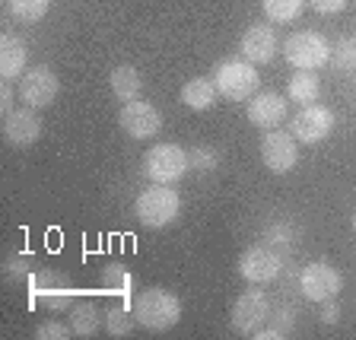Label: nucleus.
Wrapping results in <instances>:
<instances>
[{
  "instance_id": "1",
  "label": "nucleus",
  "mask_w": 356,
  "mask_h": 340,
  "mask_svg": "<svg viewBox=\"0 0 356 340\" xmlns=\"http://www.w3.org/2000/svg\"><path fill=\"white\" fill-rule=\"evenodd\" d=\"M134 321L147 331H169L181 321V299L163 286H149L134 299Z\"/></svg>"
},
{
  "instance_id": "2",
  "label": "nucleus",
  "mask_w": 356,
  "mask_h": 340,
  "mask_svg": "<svg viewBox=\"0 0 356 340\" xmlns=\"http://www.w3.org/2000/svg\"><path fill=\"white\" fill-rule=\"evenodd\" d=\"M134 213H137V220H140L143 226H149V229H163V226L178 220V213H181V197H178V191L172 185H156L153 181L149 188H143V191L137 194Z\"/></svg>"
},
{
  "instance_id": "3",
  "label": "nucleus",
  "mask_w": 356,
  "mask_h": 340,
  "mask_svg": "<svg viewBox=\"0 0 356 340\" xmlns=\"http://www.w3.org/2000/svg\"><path fill=\"white\" fill-rule=\"evenodd\" d=\"M213 83H216V92L226 96L229 102H248L258 92V64H252L245 58L222 60L213 70Z\"/></svg>"
},
{
  "instance_id": "4",
  "label": "nucleus",
  "mask_w": 356,
  "mask_h": 340,
  "mask_svg": "<svg viewBox=\"0 0 356 340\" xmlns=\"http://www.w3.org/2000/svg\"><path fill=\"white\" fill-rule=\"evenodd\" d=\"M188 169H191L188 149L178 143H156L143 153V172L156 185H172L178 178H185Z\"/></svg>"
},
{
  "instance_id": "5",
  "label": "nucleus",
  "mask_w": 356,
  "mask_h": 340,
  "mask_svg": "<svg viewBox=\"0 0 356 340\" xmlns=\"http://www.w3.org/2000/svg\"><path fill=\"white\" fill-rule=\"evenodd\" d=\"M283 60L296 70H318L331 60V42L321 32H293L283 42Z\"/></svg>"
},
{
  "instance_id": "6",
  "label": "nucleus",
  "mask_w": 356,
  "mask_h": 340,
  "mask_svg": "<svg viewBox=\"0 0 356 340\" xmlns=\"http://www.w3.org/2000/svg\"><path fill=\"white\" fill-rule=\"evenodd\" d=\"M267 318H270V299L254 283H252V289H245L229 309V321L242 337H254L267 325Z\"/></svg>"
},
{
  "instance_id": "7",
  "label": "nucleus",
  "mask_w": 356,
  "mask_h": 340,
  "mask_svg": "<svg viewBox=\"0 0 356 340\" xmlns=\"http://www.w3.org/2000/svg\"><path fill=\"white\" fill-rule=\"evenodd\" d=\"M334 124H337L334 111L327 108V105L312 102V105H302V108L296 111V118H293V124H289V133H293L299 143L315 147V143H321V140L331 137Z\"/></svg>"
},
{
  "instance_id": "8",
  "label": "nucleus",
  "mask_w": 356,
  "mask_h": 340,
  "mask_svg": "<svg viewBox=\"0 0 356 340\" xmlns=\"http://www.w3.org/2000/svg\"><path fill=\"white\" fill-rule=\"evenodd\" d=\"M299 289L309 302H327V299H337V293L343 289V277L327 261H312L299 274Z\"/></svg>"
},
{
  "instance_id": "9",
  "label": "nucleus",
  "mask_w": 356,
  "mask_h": 340,
  "mask_svg": "<svg viewBox=\"0 0 356 340\" xmlns=\"http://www.w3.org/2000/svg\"><path fill=\"white\" fill-rule=\"evenodd\" d=\"M16 83H19V86H16L19 99L26 105H32V108H48V105H54V99H58V92H60L58 74L44 64L29 67Z\"/></svg>"
},
{
  "instance_id": "10",
  "label": "nucleus",
  "mask_w": 356,
  "mask_h": 340,
  "mask_svg": "<svg viewBox=\"0 0 356 340\" xmlns=\"http://www.w3.org/2000/svg\"><path fill=\"white\" fill-rule=\"evenodd\" d=\"M280 270H283V254H277L274 248H267V245H252V248H245L242 258H238V274H242V280L254 283V286L277 280Z\"/></svg>"
},
{
  "instance_id": "11",
  "label": "nucleus",
  "mask_w": 356,
  "mask_h": 340,
  "mask_svg": "<svg viewBox=\"0 0 356 340\" xmlns=\"http://www.w3.org/2000/svg\"><path fill=\"white\" fill-rule=\"evenodd\" d=\"M118 124L134 140H149V137H156V133L163 131V115L156 111V105L143 102V99H134V102L121 105Z\"/></svg>"
},
{
  "instance_id": "12",
  "label": "nucleus",
  "mask_w": 356,
  "mask_h": 340,
  "mask_svg": "<svg viewBox=\"0 0 356 340\" xmlns=\"http://www.w3.org/2000/svg\"><path fill=\"white\" fill-rule=\"evenodd\" d=\"M32 293H35V302L42 309H51V311H64L74 305V286L67 280L64 274H54V270H38L32 274L29 280Z\"/></svg>"
},
{
  "instance_id": "13",
  "label": "nucleus",
  "mask_w": 356,
  "mask_h": 340,
  "mask_svg": "<svg viewBox=\"0 0 356 340\" xmlns=\"http://www.w3.org/2000/svg\"><path fill=\"white\" fill-rule=\"evenodd\" d=\"M261 159L270 172L283 175V172L296 169L299 163V140L289 131H267L261 140Z\"/></svg>"
},
{
  "instance_id": "14",
  "label": "nucleus",
  "mask_w": 356,
  "mask_h": 340,
  "mask_svg": "<svg viewBox=\"0 0 356 340\" xmlns=\"http://www.w3.org/2000/svg\"><path fill=\"white\" fill-rule=\"evenodd\" d=\"M238 51H242L245 60H252V64H270L280 51V38H277L274 26H248L242 32V42H238Z\"/></svg>"
},
{
  "instance_id": "15",
  "label": "nucleus",
  "mask_w": 356,
  "mask_h": 340,
  "mask_svg": "<svg viewBox=\"0 0 356 340\" xmlns=\"http://www.w3.org/2000/svg\"><path fill=\"white\" fill-rule=\"evenodd\" d=\"M3 137H7L13 147H29L42 137V115L32 105H22V108L7 111V121H3Z\"/></svg>"
},
{
  "instance_id": "16",
  "label": "nucleus",
  "mask_w": 356,
  "mask_h": 340,
  "mask_svg": "<svg viewBox=\"0 0 356 340\" xmlns=\"http://www.w3.org/2000/svg\"><path fill=\"white\" fill-rule=\"evenodd\" d=\"M283 118H286V102H283L280 92H254L248 99V121L254 127L274 131L283 124Z\"/></svg>"
},
{
  "instance_id": "17",
  "label": "nucleus",
  "mask_w": 356,
  "mask_h": 340,
  "mask_svg": "<svg viewBox=\"0 0 356 340\" xmlns=\"http://www.w3.org/2000/svg\"><path fill=\"white\" fill-rule=\"evenodd\" d=\"M26 60H29V48L16 32H3L0 35V80H19L26 74Z\"/></svg>"
},
{
  "instance_id": "18",
  "label": "nucleus",
  "mask_w": 356,
  "mask_h": 340,
  "mask_svg": "<svg viewBox=\"0 0 356 340\" xmlns=\"http://www.w3.org/2000/svg\"><path fill=\"white\" fill-rule=\"evenodd\" d=\"M108 86H111V92H115V99H121V102H134V99H140L143 80H140V74H137V67L121 64V67L111 70Z\"/></svg>"
},
{
  "instance_id": "19",
  "label": "nucleus",
  "mask_w": 356,
  "mask_h": 340,
  "mask_svg": "<svg viewBox=\"0 0 356 340\" xmlns=\"http://www.w3.org/2000/svg\"><path fill=\"white\" fill-rule=\"evenodd\" d=\"M181 102L188 105L191 111H207L213 108L216 102V83L207 80V76H194L181 86Z\"/></svg>"
},
{
  "instance_id": "20",
  "label": "nucleus",
  "mask_w": 356,
  "mask_h": 340,
  "mask_svg": "<svg viewBox=\"0 0 356 340\" xmlns=\"http://www.w3.org/2000/svg\"><path fill=\"white\" fill-rule=\"evenodd\" d=\"M318 92H321V83L312 70H296V76H289V83H286V99L289 102L312 105L315 99H318Z\"/></svg>"
},
{
  "instance_id": "21",
  "label": "nucleus",
  "mask_w": 356,
  "mask_h": 340,
  "mask_svg": "<svg viewBox=\"0 0 356 340\" xmlns=\"http://www.w3.org/2000/svg\"><path fill=\"white\" fill-rule=\"evenodd\" d=\"M293 325H296V311H293V305H277V309H270L267 325L261 327L254 337L258 340H283V337H289Z\"/></svg>"
},
{
  "instance_id": "22",
  "label": "nucleus",
  "mask_w": 356,
  "mask_h": 340,
  "mask_svg": "<svg viewBox=\"0 0 356 340\" xmlns=\"http://www.w3.org/2000/svg\"><path fill=\"white\" fill-rule=\"evenodd\" d=\"M70 327H74L76 337H92V334L102 327V315L89 299L70 305Z\"/></svg>"
},
{
  "instance_id": "23",
  "label": "nucleus",
  "mask_w": 356,
  "mask_h": 340,
  "mask_svg": "<svg viewBox=\"0 0 356 340\" xmlns=\"http://www.w3.org/2000/svg\"><path fill=\"white\" fill-rule=\"evenodd\" d=\"M102 289L105 293H115V296H127L134 289V274L121 261H111V264L102 267Z\"/></svg>"
},
{
  "instance_id": "24",
  "label": "nucleus",
  "mask_w": 356,
  "mask_h": 340,
  "mask_svg": "<svg viewBox=\"0 0 356 340\" xmlns=\"http://www.w3.org/2000/svg\"><path fill=\"white\" fill-rule=\"evenodd\" d=\"M261 10L270 22H293L305 10V0H261Z\"/></svg>"
},
{
  "instance_id": "25",
  "label": "nucleus",
  "mask_w": 356,
  "mask_h": 340,
  "mask_svg": "<svg viewBox=\"0 0 356 340\" xmlns=\"http://www.w3.org/2000/svg\"><path fill=\"white\" fill-rule=\"evenodd\" d=\"M264 245L274 248L277 254H286L293 245H296V229L289 222H274L270 229H264Z\"/></svg>"
},
{
  "instance_id": "26",
  "label": "nucleus",
  "mask_w": 356,
  "mask_h": 340,
  "mask_svg": "<svg viewBox=\"0 0 356 340\" xmlns=\"http://www.w3.org/2000/svg\"><path fill=\"white\" fill-rule=\"evenodd\" d=\"M7 3H10V13L22 22H38L48 13V7H51V0H7Z\"/></svg>"
},
{
  "instance_id": "27",
  "label": "nucleus",
  "mask_w": 356,
  "mask_h": 340,
  "mask_svg": "<svg viewBox=\"0 0 356 340\" xmlns=\"http://www.w3.org/2000/svg\"><path fill=\"white\" fill-rule=\"evenodd\" d=\"M331 58L337 70H356V35H343L341 42H334Z\"/></svg>"
},
{
  "instance_id": "28",
  "label": "nucleus",
  "mask_w": 356,
  "mask_h": 340,
  "mask_svg": "<svg viewBox=\"0 0 356 340\" xmlns=\"http://www.w3.org/2000/svg\"><path fill=\"white\" fill-rule=\"evenodd\" d=\"M105 331H108L111 337H127V334H131V309L115 305V309L105 311Z\"/></svg>"
},
{
  "instance_id": "29",
  "label": "nucleus",
  "mask_w": 356,
  "mask_h": 340,
  "mask_svg": "<svg viewBox=\"0 0 356 340\" xmlns=\"http://www.w3.org/2000/svg\"><path fill=\"white\" fill-rule=\"evenodd\" d=\"M188 159H191V169H197V172H213L220 165V153L213 147H191L188 149Z\"/></svg>"
},
{
  "instance_id": "30",
  "label": "nucleus",
  "mask_w": 356,
  "mask_h": 340,
  "mask_svg": "<svg viewBox=\"0 0 356 340\" xmlns=\"http://www.w3.org/2000/svg\"><path fill=\"white\" fill-rule=\"evenodd\" d=\"M7 277L16 283L22 280H32V254H13V258H7Z\"/></svg>"
},
{
  "instance_id": "31",
  "label": "nucleus",
  "mask_w": 356,
  "mask_h": 340,
  "mask_svg": "<svg viewBox=\"0 0 356 340\" xmlns=\"http://www.w3.org/2000/svg\"><path fill=\"white\" fill-rule=\"evenodd\" d=\"M74 334V327L70 325H60V321H44V325H38L35 337L38 340H67Z\"/></svg>"
},
{
  "instance_id": "32",
  "label": "nucleus",
  "mask_w": 356,
  "mask_h": 340,
  "mask_svg": "<svg viewBox=\"0 0 356 340\" xmlns=\"http://www.w3.org/2000/svg\"><path fill=\"white\" fill-rule=\"evenodd\" d=\"M309 7L321 16H334V13H341V10L347 7V0H309Z\"/></svg>"
},
{
  "instance_id": "33",
  "label": "nucleus",
  "mask_w": 356,
  "mask_h": 340,
  "mask_svg": "<svg viewBox=\"0 0 356 340\" xmlns=\"http://www.w3.org/2000/svg\"><path fill=\"white\" fill-rule=\"evenodd\" d=\"M321 321H325V325H337V321H341V305L327 299V305L321 309Z\"/></svg>"
},
{
  "instance_id": "34",
  "label": "nucleus",
  "mask_w": 356,
  "mask_h": 340,
  "mask_svg": "<svg viewBox=\"0 0 356 340\" xmlns=\"http://www.w3.org/2000/svg\"><path fill=\"white\" fill-rule=\"evenodd\" d=\"M0 111H13V86L7 80L0 83Z\"/></svg>"
},
{
  "instance_id": "35",
  "label": "nucleus",
  "mask_w": 356,
  "mask_h": 340,
  "mask_svg": "<svg viewBox=\"0 0 356 340\" xmlns=\"http://www.w3.org/2000/svg\"><path fill=\"white\" fill-rule=\"evenodd\" d=\"M353 229H356V213H353Z\"/></svg>"
}]
</instances>
